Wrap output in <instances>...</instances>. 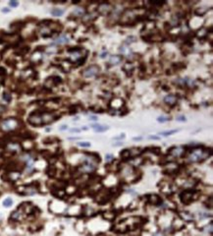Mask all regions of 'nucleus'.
Here are the masks:
<instances>
[{"mask_svg": "<svg viewBox=\"0 0 213 236\" xmlns=\"http://www.w3.org/2000/svg\"><path fill=\"white\" fill-rule=\"evenodd\" d=\"M185 157L187 158L188 162L192 163H202L203 160L211 157V149H206L204 146L200 145L197 148L187 149Z\"/></svg>", "mask_w": 213, "mask_h": 236, "instance_id": "1", "label": "nucleus"}, {"mask_svg": "<svg viewBox=\"0 0 213 236\" xmlns=\"http://www.w3.org/2000/svg\"><path fill=\"white\" fill-rule=\"evenodd\" d=\"M68 52L70 53V57H69V60L72 63H77L78 65H82L83 63L85 61L88 57V51L85 50L80 47H73L68 49Z\"/></svg>", "mask_w": 213, "mask_h": 236, "instance_id": "2", "label": "nucleus"}, {"mask_svg": "<svg viewBox=\"0 0 213 236\" xmlns=\"http://www.w3.org/2000/svg\"><path fill=\"white\" fill-rule=\"evenodd\" d=\"M19 126H20V122L18 119L7 118L1 122L0 127H1V130L5 132H12V131H15L16 129H18Z\"/></svg>", "mask_w": 213, "mask_h": 236, "instance_id": "3", "label": "nucleus"}, {"mask_svg": "<svg viewBox=\"0 0 213 236\" xmlns=\"http://www.w3.org/2000/svg\"><path fill=\"white\" fill-rule=\"evenodd\" d=\"M197 194H198V192L195 189L184 190V191L181 192V194H180V199H181L183 204L189 205L197 199Z\"/></svg>", "mask_w": 213, "mask_h": 236, "instance_id": "4", "label": "nucleus"}, {"mask_svg": "<svg viewBox=\"0 0 213 236\" xmlns=\"http://www.w3.org/2000/svg\"><path fill=\"white\" fill-rule=\"evenodd\" d=\"M187 149L185 146H174L168 149V154L172 158H181L186 155Z\"/></svg>", "mask_w": 213, "mask_h": 236, "instance_id": "5", "label": "nucleus"}, {"mask_svg": "<svg viewBox=\"0 0 213 236\" xmlns=\"http://www.w3.org/2000/svg\"><path fill=\"white\" fill-rule=\"evenodd\" d=\"M17 192L21 195H26V196H33L36 195L38 192V188L36 184H28V185L20 186L17 188Z\"/></svg>", "mask_w": 213, "mask_h": 236, "instance_id": "6", "label": "nucleus"}, {"mask_svg": "<svg viewBox=\"0 0 213 236\" xmlns=\"http://www.w3.org/2000/svg\"><path fill=\"white\" fill-rule=\"evenodd\" d=\"M28 122H30V124H32L33 126H41V125H43L41 112L40 111H34V112L31 113L30 116H28Z\"/></svg>", "mask_w": 213, "mask_h": 236, "instance_id": "7", "label": "nucleus"}, {"mask_svg": "<svg viewBox=\"0 0 213 236\" xmlns=\"http://www.w3.org/2000/svg\"><path fill=\"white\" fill-rule=\"evenodd\" d=\"M100 68L98 65H90L87 69H85L83 72V76L85 78H93L99 74Z\"/></svg>", "mask_w": 213, "mask_h": 236, "instance_id": "8", "label": "nucleus"}, {"mask_svg": "<svg viewBox=\"0 0 213 236\" xmlns=\"http://www.w3.org/2000/svg\"><path fill=\"white\" fill-rule=\"evenodd\" d=\"M113 11V6L108 2H100L97 6V13L100 15L107 16Z\"/></svg>", "mask_w": 213, "mask_h": 236, "instance_id": "9", "label": "nucleus"}, {"mask_svg": "<svg viewBox=\"0 0 213 236\" xmlns=\"http://www.w3.org/2000/svg\"><path fill=\"white\" fill-rule=\"evenodd\" d=\"M5 148H6L7 152L13 153V154L21 153L23 149L22 145H20V143H18V142H8L6 144V146H5Z\"/></svg>", "mask_w": 213, "mask_h": 236, "instance_id": "10", "label": "nucleus"}, {"mask_svg": "<svg viewBox=\"0 0 213 236\" xmlns=\"http://www.w3.org/2000/svg\"><path fill=\"white\" fill-rule=\"evenodd\" d=\"M24 216H26L25 212H24V211H23V209L21 208V207H19L18 209H17L16 211H14V212H12V214H11V216H10V220L17 222V221L22 220L23 218H24Z\"/></svg>", "mask_w": 213, "mask_h": 236, "instance_id": "11", "label": "nucleus"}, {"mask_svg": "<svg viewBox=\"0 0 213 236\" xmlns=\"http://www.w3.org/2000/svg\"><path fill=\"white\" fill-rule=\"evenodd\" d=\"M146 201L148 204L153 205V206H159L161 203H162V199H161L158 195L155 194H150L146 196Z\"/></svg>", "mask_w": 213, "mask_h": 236, "instance_id": "12", "label": "nucleus"}, {"mask_svg": "<svg viewBox=\"0 0 213 236\" xmlns=\"http://www.w3.org/2000/svg\"><path fill=\"white\" fill-rule=\"evenodd\" d=\"M120 52L122 53L123 56H126L127 58H132V57L134 56V52L132 51L130 47H128V45H125V44H123L122 47H120Z\"/></svg>", "mask_w": 213, "mask_h": 236, "instance_id": "13", "label": "nucleus"}, {"mask_svg": "<svg viewBox=\"0 0 213 236\" xmlns=\"http://www.w3.org/2000/svg\"><path fill=\"white\" fill-rule=\"evenodd\" d=\"M179 216H180V217H181V220H183V221H188V222H192V221H193V220H194V216L192 214V212H181L180 214H179Z\"/></svg>", "mask_w": 213, "mask_h": 236, "instance_id": "14", "label": "nucleus"}, {"mask_svg": "<svg viewBox=\"0 0 213 236\" xmlns=\"http://www.w3.org/2000/svg\"><path fill=\"white\" fill-rule=\"evenodd\" d=\"M164 102L166 103V105H170V106H174V105H177L178 99H177V96L175 95H168V96H166L164 97Z\"/></svg>", "mask_w": 213, "mask_h": 236, "instance_id": "15", "label": "nucleus"}, {"mask_svg": "<svg viewBox=\"0 0 213 236\" xmlns=\"http://www.w3.org/2000/svg\"><path fill=\"white\" fill-rule=\"evenodd\" d=\"M69 42V38L66 36V34H61V36H59L57 38H55V41L53 42V45L54 44H65V43H68Z\"/></svg>", "mask_w": 213, "mask_h": 236, "instance_id": "16", "label": "nucleus"}, {"mask_svg": "<svg viewBox=\"0 0 213 236\" xmlns=\"http://www.w3.org/2000/svg\"><path fill=\"white\" fill-rule=\"evenodd\" d=\"M130 149V154H131V158H139L140 155L145 152L142 151V149L141 148H132L129 149Z\"/></svg>", "mask_w": 213, "mask_h": 236, "instance_id": "17", "label": "nucleus"}, {"mask_svg": "<svg viewBox=\"0 0 213 236\" xmlns=\"http://www.w3.org/2000/svg\"><path fill=\"white\" fill-rule=\"evenodd\" d=\"M122 69H123V71H124L127 75H132V73H133L134 70H135V66H134L133 63L128 62V63H126V64H124V66L122 67Z\"/></svg>", "mask_w": 213, "mask_h": 236, "instance_id": "18", "label": "nucleus"}, {"mask_svg": "<svg viewBox=\"0 0 213 236\" xmlns=\"http://www.w3.org/2000/svg\"><path fill=\"white\" fill-rule=\"evenodd\" d=\"M123 60V57L121 55H112L110 57V59H109V64L110 65H118L120 64L121 62H122Z\"/></svg>", "mask_w": 213, "mask_h": 236, "instance_id": "19", "label": "nucleus"}, {"mask_svg": "<svg viewBox=\"0 0 213 236\" xmlns=\"http://www.w3.org/2000/svg\"><path fill=\"white\" fill-rule=\"evenodd\" d=\"M7 176H8V180L9 181L15 182V181H17L20 178L21 173H20L19 171H10L9 173L7 174Z\"/></svg>", "mask_w": 213, "mask_h": 236, "instance_id": "20", "label": "nucleus"}, {"mask_svg": "<svg viewBox=\"0 0 213 236\" xmlns=\"http://www.w3.org/2000/svg\"><path fill=\"white\" fill-rule=\"evenodd\" d=\"M96 17H97V13L91 12V13H89V14H85L83 17V20H84L85 23H88L89 24V23H91L93 21H94L96 19Z\"/></svg>", "mask_w": 213, "mask_h": 236, "instance_id": "21", "label": "nucleus"}, {"mask_svg": "<svg viewBox=\"0 0 213 236\" xmlns=\"http://www.w3.org/2000/svg\"><path fill=\"white\" fill-rule=\"evenodd\" d=\"M120 157L123 162H129V160H131L132 158H131V154H130V149H123V151L120 153Z\"/></svg>", "mask_w": 213, "mask_h": 236, "instance_id": "22", "label": "nucleus"}, {"mask_svg": "<svg viewBox=\"0 0 213 236\" xmlns=\"http://www.w3.org/2000/svg\"><path fill=\"white\" fill-rule=\"evenodd\" d=\"M207 34H208V31H207L205 28H201L195 33V36H197V38H198L199 39H202V38H206Z\"/></svg>", "mask_w": 213, "mask_h": 236, "instance_id": "23", "label": "nucleus"}, {"mask_svg": "<svg viewBox=\"0 0 213 236\" xmlns=\"http://www.w3.org/2000/svg\"><path fill=\"white\" fill-rule=\"evenodd\" d=\"M72 14L75 17H84L85 14H87V12H85V9H84V8H77L73 11Z\"/></svg>", "mask_w": 213, "mask_h": 236, "instance_id": "24", "label": "nucleus"}, {"mask_svg": "<svg viewBox=\"0 0 213 236\" xmlns=\"http://www.w3.org/2000/svg\"><path fill=\"white\" fill-rule=\"evenodd\" d=\"M115 212H105L104 214H103V217L105 218L106 220H108V221H112L114 218H115Z\"/></svg>", "mask_w": 213, "mask_h": 236, "instance_id": "25", "label": "nucleus"}, {"mask_svg": "<svg viewBox=\"0 0 213 236\" xmlns=\"http://www.w3.org/2000/svg\"><path fill=\"white\" fill-rule=\"evenodd\" d=\"M203 231H204L207 235L212 236V232H213V223H212V221H210L209 224H207V225L203 228Z\"/></svg>", "mask_w": 213, "mask_h": 236, "instance_id": "26", "label": "nucleus"}, {"mask_svg": "<svg viewBox=\"0 0 213 236\" xmlns=\"http://www.w3.org/2000/svg\"><path fill=\"white\" fill-rule=\"evenodd\" d=\"M146 149L148 152H150L153 154H155V155H159L161 154V149L158 148V147H150V148H148Z\"/></svg>", "mask_w": 213, "mask_h": 236, "instance_id": "27", "label": "nucleus"}, {"mask_svg": "<svg viewBox=\"0 0 213 236\" xmlns=\"http://www.w3.org/2000/svg\"><path fill=\"white\" fill-rule=\"evenodd\" d=\"M136 42H137V38H136V37H134V36H131V37H128V38H126V41L124 42V43H123V44L128 45V47H130V44H131V43Z\"/></svg>", "mask_w": 213, "mask_h": 236, "instance_id": "28", "label": "nucleus"}, {"mask_svg": "<svg viewBox=\"0 0 213 236\" xmlns=\"http://www.w3.org/2000/svg\"><path fill=\"white\" fill-rule=\"evenodd\" d=\"M206 12H207V7H201V8L199 7L198 9H195L194 11V13L198 16H203Z\"/></svg>", "mask_w": 213, "mask_h": 236, "instance_id": "29", "label": "nucleus"}, {"mask_svg": "<svg viewBox=\"0 0 213 236\" xmlns=\"http://www.w3.org/2000/svg\"><path fill=\"white\" fill-rule=\"evenodd\" d=\"M3 207H5V208H10L11 206L13 205V199L12 198H6L2 203Z\"/></svg>", "mask_w": 213, "mask_h": 236, "instance_id": "30", "label": "nucleus"}, {"mask_svg": "<svg viewBox=\"0 0 213 236\" xmlns=\"http://www.w3.org/2000/svg\"><path fill=\"white\" fill-rule=\"evenodd\" d=\"M179 24H180L179 17H176V16L172 17V19H171V21H170V25H171L172 27H177V26H179Z\"/></svg>", "mask_w": 213, "mask_h": 236, "instance_id": "31", "label": "nucleus"}, {"mask_svg": "<svg viewBox=\"0 0 213 236\" xmlns=\"http://www.w3.org/2000/svg\"><path fill=\"white\" fill-rule=\"evenodd\" d=\"M51 14H52L53 16L59 17V16H62L63 14H64V10H62V9H58V8H55V9H53L52 11H51Z\"/></svg>", "mask_w": 213, "mask_h": 236, "instance_id": "32", "label": "nucleus"}, {"mask_svg": "<svg viewBox=\"0 0 213 236\" xmlns=\"http://www.w3.org/2000/svg\"><path fill=\"white\" fill-rule=\"evenodd\" d=\"M109 129V127L108 126H106V125H99L98 127H97L94 131L95 132H98V133H100V132H105L106 130H108Z\"/></svg>", "mask_w": 213, "mask_h": 236, "instance_id": "33", "label": "nucleus"}, {"mask_svg": "<svg viewBox=\"0 0 213 236\" xmlns=\"http://www.w3.org/2000/svg\"><path fill=\"white\" fill-rule=\"evenodd\" d=\"M178 132V130H172V131H165V132H161V133H159L158 135H162V136H164V137H168V136H170V135H172V134H174V133H177Z\"/></svg>", "mask_w": 213, "mask_h": 236, "instance_id": "34", "label": "nucleus"}, {"mask_svg": "<svg viewBox=\"0 0 213 236\" xmlns=\"http://www.w3.org/2000/svg\"><path fill=\"white\" fill-rule=\"evenodd\" d=\"M47 174L49 176H54L56 174V168L54 167V166H49V167L47 168Z\"/></svg>", "mask_w": 213, "mask_h": 236, "instance_id": "35", "label": "nucleus"}, {"mask_svg": "<svg viewBox=\"0 0 213 236\" xmlns=\"http://www.w3.org/2000/svg\"><path fill=\"white\" fill-rule=\"evenodd\" d=\"M105 160H106V163H108L114 162V155L111 154H105Z\"/></svg>", "mask_w": 213, "mask_h": 236, "instance_id": "36", "label": "nucleus"}, {"mask_svg": "<svg viewBox=\"0 0 213 236\" xmlns=\"http://www.w3.org/2000/svg\"><path fill=\"white\" fill-rule=\"evenodd\" d=\"M169 120H170V117H168V116H159L157 118V121L160 122V123L167 122V121H169Z\"/></svg>", "mask_w": 213, "mask_h": 236, "instance_id": "37", "label": "nucleus"}, {"mask_svg": "<svg viewBox=\"0 0 213 236\" xmlns=\"http://www.w3.org/2000/svg\"><path fill=\"white\" fill-rule=\"evenodd\" d=\"M2 97H3V100H4L5 101H7V102H10L11 100H12V96H11L10 94H8V93H4L3 96H2Z\"/></svg>", "mask_w": 213, "mask_h": 236, "instance_id": "38", "label": "nucleus"}, {"mask_svg": "<svg viewBox=\"0 0 213 236\" xmlns=\"http://www.w3.org/2000/svg\"><path fill=\"white\" fill-rule=\"evenodd\" d=\"M78 146L83 147V148H89L90 143L89 142H80V143H78Z\"/></svg>", "mask_w": 213, "mask_h": 236, "instance_id": "39", "label": "nucleus"}, {"mask_svg": "<svg viewBox=\"0 0 213 236\" xmlns=\"http://www.w3.org/2000/svg\"><path fill=\"white\" fill-rule=\"evenodd\" d=\"M89 109H91V110H93V111H94V112H99V113H102V112H103V110H102V109H101L99 106H96V105L89 107Z\"/></svg>", "mask_w": 213, "mask_h": 236, "instance_id": "40", "label": "nucleus"}, {"mask_svg": "<svg viewBox=\"0 0 213 236\" xmlns=\"http://www.w3.org/2000/svg\"><path fill=\"white\" fill-rule=\"evenodd\" d=\"M208 216H211L207 214V212H199V217L201 218V220H203V218H207Z\"/></svg>", "mask_w": 213, "mask_h": 236, "instance_id": "41", "label": "nucleus"}, {"mask_svg": "<svg viewBox=\"0 0 213 236\" xmlns=\"http://www.w3.org/2000/svg\"><path fill=\"white\" fill-rule=\"evenodd\" d=\"M176 120L177 121H179V122H185L187 119H186V116H184V115H180V116H177Z\"/></svg>", "mask_w": 213, "mask_h": 236, "instance_id": "42", "label": "nucleus"}, {"mask_svg": "<svg viewBox=\"0 0 213 236\" xmlns=\"http://www.w3.org/2000/svg\"><path fill=\"white\" fill-rule=\"evenodd\" d=\"M151 236H166V235H165V233H164L163 231H161V230H158V231L154 232Z\"/></svg>", "mask_w": 213, "mask_h": 236, "instance_id": "43", "label": "nucleus"}, {"mask_svg": "<svg viewBox=\"0 0 213 236\" xmlns=\"http://www.w3.org/2000/svg\"><path fill=\"white\" fill-rule=\"evenodd\" d=\"M77 112H78L77 107L75 106V105H72V106L70 107V114H75V113H77Z\"/></svg>", "mask_w": 213, "mask_h": 236, "instance_id": "44", "label": "nucleus"}, {"mask_svg": "<svg viewBox=\"0 0 213 236\" xmlns=\"http://www.w3.org/2000/svg\"><path fill=\"white\" fill-rule=\"evenodd\" d=\"M9 5L11 7H17L19 5V2L18 1H15V0H13V1H10L9 2Z\"/></svg>", "mask_w": 213, "mask_h": 236, "instance_id": "45", "label": "nucleus"}, {"mask_svg": "<svg viewBox=\"0 0 213 236\" xmlns=\"http://www.w3.org/2000/svg\"><path fill=\"white\" fill-rule=\"evenodd\" d=\"M125 137H126V136H125V134H120V136H118V137H114L113 139H114V140H123Z\"/></svg>", "mask_w": 213, "mask_h": 236, "instance_id": "46", "label": "nucleus"}, {"mask_svg": "<svg viewBox=\"0 0 213 236\" xmlns=\"http://www.w3.org/2000/svg\"><path fill=\"white\" fill-rule=\"evenodd\" d=\"M67 129H68V125H66V124H63L59 127V131H65Z\"/></svg>", "mask_w": 213, "mask_h": 236, "instance_id": "47", "label": "nucleus"}, {"mask_svg": "<svg viewBox=\"0 0 213 236\" xmlns=\"http://www.w3.org/2000/svg\"><path fill=\"white\" fill-rule=\"evenodd\" d=\"M123 142L122 141H119V142H117V143H114L113 144V147H121V146H123Z\"/></svg>", "mask_w": 213, "mask_h": 236, "instance_id": "48", "label": "nucleus"}, {"mask_svg": "<svg viewBox=\"0 0 213 236\" xmlns=\"http://www.w3.org/2000/svg\"><path fill=\"white\" fill-rule=\"evenodd\" d=\"M148 139H149V140H156V141H159V140H160V137H157V136H149Z\"/></svg>", "mask_w": 213, "mask_h": 236, "instance_id": "49", "label": "nucleus"}, {"mask_svg": "<svg viewBox=\"0 0 213 236\" xmlns=\"http://www.w3.org/2000/svg\"><path fill=\"white\" fill-rule=\"evenodd\" d=\"M107 55H108V52H107V51H104V52H102L100 54V58H105Z\"/></svg>", "mask_w": 213, "mask_h": 236, "instance_id": "50", "label": "nucleus"}, {"mask_svg": "<svg viewBox=\"0 0 213 236\" xmlns=\"http://www.w3.org/2000/svg\"><path fill=\"white\" fill-rule=\"evenodd\" d=\"M98 119L96 116H94V115H90L89 116V120H91V121H96V120Z\"/></svg>", "mask_w": 213, "mask_h": 236, "instance_id": "51", "label": "nucleus"}, {"mask_svg": "<svg viewBox=\"0 0 213 236\" xmlns=\"http://www.w3.org/2000/svg\"><path fill=\"white\" fill-rule=\"evenodd\" d=\"M71 132H72V133H80V130L77 129V128H73V129H71Z\"/></svg>", "mask_w": 213, "mask_h": 236, "instance_id": "52", "label": "nucleus"}, {"mask_svg": "<svg viewBox=\"0 0 213 236\" xmlns=\"http://www.w3.org/2000/svg\"><path fill=\"white\" fill-rule=\"evenodd\" d=\"M1 11H2L3 13H8V12H10V9L9 8H3Z\"/></svg>", "mask_w": 213, "mask_h": 236, "instance_id": "53", "label": "nucleus"}, {"mask_svg": "<svg viewBox=\"0 0 213 236\" xmlns=\"http://www.w3.org/2000/svg\"><path fill=\"white\" fill-rule=\"evenodd\" d=\"M133 140H134V141H141L142 138H141V137H135Z\"/></svg>", "mask_w": 213, "mask_h": 236, "instance_id": "54", "label": "nucleus"}, {"mask_svg": "<svg viewBox=\"0 0 213 236\" xmlns=\"http://www.w3.org/2000/svg\"><path fill=\"white\" fill-rule=\"evenodd\" d=\"M88 129H89V128H88V127H87V126H84V127H83V128H82V130H85V131H87V130H88Z\"/></svg>", "mask_w": 213, "mask_h": 236, "instance_id": "55", "label": "nucleus"}]
</instances>
